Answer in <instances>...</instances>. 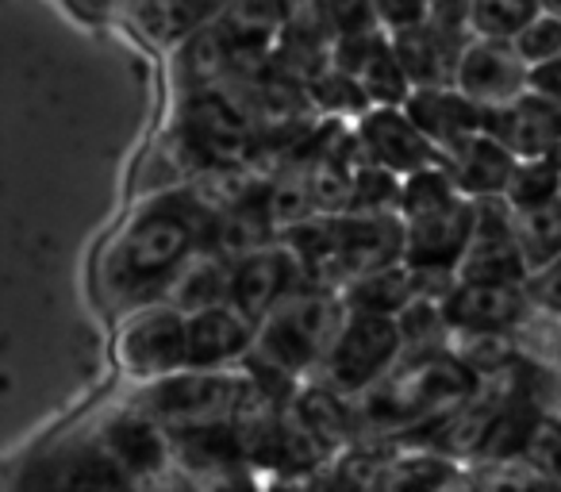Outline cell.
Here are the masks:
<instances>
[{"label": "cell", "mask_w": 561, "mask_h": 492, "mask_svg": "<svg viewBox=\"0 0 561 492\" xmlns=\"http://www.w3.org/2000/svg\"><path fill=\"white\" fill-rule=\"evenodd\" d=\"M216 216V208L188 193L158 196L124 227V234L108 251L104 262L108 293L116 300H127L135 312L147 305H162L188 262L211 247Z\"/></svg>", "instance_id": "6da1fadb"}, {"label": "cell", "mask_w": 561, "mask_h": 492, "mask_svg": "<svg viewBox=\"0 0 561 492\" xmlns=\"http://www.w3.org/2000/svg\"><path fill=\"white\" fill-rule=\"evenodd\" d=\"M346 316H351V308H346L343 293L305 285L280 300L270 312V320L257 328L254 362L270 366L273 374H280L297 389L308 381H320L323 366L343 335Z\"/></svg>", "instance_id": "7a4b0ae2"}, {"label": "cell", "mask_w": 561, "mask_h": 492, "mask_svg": "<svg viewBox=\"0 0 561 492\" xmlns=\"http://www.w3.org/2000/svg\"><path fill=\"white\" fill-rule=\"evenodd\" d=\"M257 404H270V400L257 392L247 369H231V374L185 369L170 381L147 385L131 408L154 420L170 438H178L193 435V431L239 427Z\"/></svg>", "instance_id": "3957f363"}, {"label": "cell", "mask_w": 561, "mask_h": 492, "mask_svg": "<svg viewBox=\"0 0 561 492\" xmlns=\"http://www.w3.org/2000/svg\"><path fill=\"white\" fill-rule=\"evenodd\" d=\"M12 492H139L127 469L108 450L101 427L70 435L27 458Z\"/></svg>", "instance_id": "277c9868"}, {"label": "cell", "mask_w": 561, "mask_h": 492, "mask_svg": "<svg viewBox=\"0 0 561 492\" xmlns=\"http://www.w3.org/2000/svg\"><path fill=\"white\" fill-rule=\"evenodd\" d=\"M404 358H408V346H404V335H400L397 320L351 312L343 323V335H339L335 351H331L328 366H323L320 381L331 385L339 397L358 404L377 385L389 381Z\"/></svg>", "instance_id": "5b68a950"}, {"label": "cell", "mask_w": 561, "mask_h": 492, "mask_svg": "<svg viewBox=\"0 0 561 492\" xmlns=\"http://www.w3.org/2000/svg\"><path fill=\"white\" fill-rule=\"evenodd\" d=\"M119 362L127 377L147 385L170 381L188 369V316L173 305H147L124 320Z\"/></svg>", "instance_id": "8992f818"}, {"label": "cell", "mask_w": 561, "mask_h": 492, "mask_svg": "<svg viewBox=\"0 0 561 492\" xmlns=\"http://www.w3.org/2000/svg\"><path fill=\"white\" fill-rule=\"evenodd\" d=\"M477 204L458 201L443 211L404 219V266L427 282H458L461 262L473 247Z\"/></svg>", "instance_id": "52a82bcc"}, {"label": "cell", "mask_w": 561, "mask_h": 492, "mask_svg": "<svg viewBox=\"0 0 561 492\" xmlns=\"http://www.w3.org/2000/svg\"><path fill=\"white\" fill-rule=\"evenodd\" d=\"M535 312L527 285H484L454 282L443 297V316L454 339H515L527 316Z\"/></svg>", "instance_id": "ba28073f"}, {"label": "cell", "mask_w": 561, "mask_h": 492, "mask_svg": "<svg viewBox=\"0 0 561 492\" xmlns=\"http://www.w3.org/2000/svg\"><path fill=\"white\" fill-rule=\"evenodd\" d=\"M351 131L362 158L400 181L415 178L423 170H435V165H446L438 147L415 127V119L404 108H369Z\"/></svg>", "instance_id": "9c48e42d"}, {"label": "cell", "mask_w": 561, "mask_h": 492, "mask_svg": "<svg viewBox=\"0 0 561 492\" xmlns=\"http://www.w3.org/2000/svg\"><path fill=\"white\" fill-rule=\"evenodd\" d=\"M305 285V270L285 242H273L265 251L231 262V308L247 316L254 328H262L273 308Z\"/></svg>", "instance_id": "30bf717a"}, {"label": "cell", "mask_w": 561, "mask_h": 492, "mask_svg": "<svg viewBox=\"0 0 561 492\" xmlns=\"http://www.w3.org/2000/svg\"><path fill=\"white\" fill-rule=\"evenodd\" d=\"M527 78H530V66L523 62L512 43L473 39L461 50L454 89H458L466 101H473L481 112H500V108H512V104H519L523 96H527Z\"/></svg>", "instance_id": "8fae6325"}, {"label": "cell", "mask_w": 561, "mask_h": 492, "mask_svg": "<svg viewBox=\"0 0 561 492\" xmlns=\"http://www.w3.org/2000/svg\"><path fill=\"white\" fill-rule=\"evenodd\" d=\"M404 262L400 216H339L335 219V289Z\"/></svg>", "instance_id": "7c38bea8"}, {"label": "cell", "mask_w": 561, "mask_h": 492, "mask_svg": "<svg viewBox=\"0 0 561 492\" xmlns=\"http://www.w3.org/2000/svg\"><path fill=\"white\" fill-rule=\"evenodd\" d=\"M185 142L211 165H239L254 147L250 116L219 89L196 93L185 108Z\"/></svg>", "instance_id": "4fadbf2b"}, {"label": "cell", "mask_w": 561, "mask_h": 492, "mask_svg": "<svg viewBox=\"0 0 561 492\" xmlns=\"http://www.w3.org/2000/svg\"><path fill=\"white\" fill-rule=\"evenodd\" d=\"M257 351V328L231 305L188 316V369L231 374L242 369Z\"/></svg>", "instance_id": "5bb4252c"}, {"label": "cell", "mask_w": 561, "mask_h": 492, "mask_svg": "<svg viewBox=\"0 0 561 492\" xmlns=\"http://www.w3.org/2000/svg\"><path fill=\"white\" fill-rule=\"evenodd\" d=\"M404 112L415 119L423 135L438 147V155L450 162L469 139L484 131V112L473 101L458 93V89H420L412 93V101L404 104Z\"/></svg>", "instance_id": "9a60e30c"}, {"label": "cell", "mask_w": 561, "mask_h": 492, "mask_svg": "<svg viewBox=\"0 0 561 492\" xmlns=\"http://www.w3.org/2000/svg\"><path fill=\"white\" fill-rule=\"evenodd\" d=\"M450 289H454V282H427V277H420L412 266L400 262V266L377 270V274L351 282L343 289V300H346L351 312L381 316V320H400L415 300H423V297L443 300Z\"/></svg>", "instance_id": "2e32d148"}, {"label": "cell", "mask_w": 561, "mask_h": 492, "mask_svg": "<svg viewBox=\"0 0 561 492\" xmlns=\"http://www.w3.org/2000/svg\"><path fill=\"white\" fill-rule=\"evenodd\" d=\"M293 415L300 420V427L328 450V458H339L354 446V438L362 435L358 404L346 397H339L331 385L308 381L293 397Z\"/></svg>", "instance_id": "e0dca14e"}, {"label": "cell", "mask_w": 561, "mask_h": 492, "mask_svg": "<svg viewBox=\"0 0 561 492\" xmlns=\"http://www.w3.org/2000/svg\"><path fill=\"white\" fill-rule=\"evenodd\" d=\"M446 165H450V178L458 185V193L473 204H484V201H504L507 188H512L515 170H519V158L504 142H496L492 135L481 131Z\"/></svg>", "instance_id": "ac0fdd59"}, {"label": "cell", "mask_w": 561, "mask_h": 492, "mask_svg": "<svg viewBox=\"0 0 561 492\" xmlns=\"http://www.w3.org/2000/svg\"><path fill=\"white\" fill-rule=\"evenodd\" d=\"M392 47H397V58H400V66H404L408 81H412L415 93H420V89H454L461 50H466L469 43L454 39L450 32H443V27L431 20V24L415 27V32L397 35Z\"/></svg>", "instance_id": "d6986e66"}, {"label": "cell", "mask_w": 561, "mask_h": 492, "mask_svg": "<svg viewBox=\"0 0 561 492\" xmlns=\"http://www.w3.org/2000/svg\"><path fill=\"white\" fill-rule=\"evenodd\" d=\"M165 305H173L185 316L208 312V308H219V305H231V262H227L216 247L201 251L193 262H188L185 274L173 282Z\"/></svg>", "instance_id": "ffe728a7"}, {"label": "cell", "mask_w": 561, "mask_h": 492, "mask_svg": "<svg viewBox=\"0 0 561 492\" xmlns=\"http://www.w3.org/2000/svg\"><path fill=\"white\" fill-rule=\"evenodd\" d=\"M265 188V211H270L273 227L285 239L297 227L312 224L320 211H316V196H312V173H308V158L300 162H285L270 181H262Z\"/></svg>", "instance_id": "44dd1931"}, {"label": "cell", "mask_w": 561, "mask_h": 492, "mask_svg": "<svg viewBox=\"0 0 561 492\" xmlns=\"http://www.w3.org/2000/svg\"><path fill=\"white\" fill-rule=\"evenodd\" d=\"M358 85L366 89L374 108H404V104L412 101L415 85L408 81L404 66H400V58H397V47H392V39L385 32L377 35L366 62H362Z\"/></svg>", "instance_id": "7402d4cb"}, {"label": "cell", "mask_w": 561, "mask_h": 492, "mask_svg": "<svg viewBox=\"0 0 561 492\" xmlns=\"http://www.w3.org/2000/svg\"><path fill=\"white\" fill-rule=\"evenodd\" d=\"M542 12V4L523 0H484L469 4V32L481 43H515L530 27V20Z\"/></svg>", "instance_id": "603a6c76"}, {"label": "cell", "mask_w": 561, "mask_h": 492, "mask_svg": "<svg viewBox=\"0 0 561 492\" xmlns=\"http://www.w3.org/2000/svg\"><path fill=\"white\" fill-rule=\"evenodd\" d=\"M504 201L512 204L515 216H527V211H538V208H546V204L561 201V170L550 158L519 162Z\"/></svg>", "instance_id": "cb8c5ba5"}, {"label": "cell", "mask_w": 561, "mask_h": 492, "mask_svg": "<svg viewBox=\"0 0 561 492\" xmlns=\"http://www.w3.org/2000/svg\"><path fill=\"white\" fill-rule=\"evenodd\" d=\"M519 247L530 274H538V270L561 259V201L519 216Z\"/></svg>", "instance_id": "d4e9b609"}, {"label": "cell", "mask_w": 561, "mask_h": 492, "mask_svg": "<svg viewBox=\"0 0 561 492\" xmlns=\"http://www.w3.org/2000/svg\"><path fill=\"white\" fill-rule=\"evenodd\" d=\"M458 201H466V196H461L458 185H454L450 165H435V170H423L404 181V193H400V219L431 216V211H443Z\"/></svg>", "instance_id": "484cf974"}, {"label": "cell", "mask_w": 561, "mask_h": 492, "mask_svg": "<svg viewBox=\"0 0 561 492\" xmlns=\"http://www.w3.org/2000/svg\"><path fill=\"white\" fill-rule=\"evenodd\" d=\"M512 47L519 50V58L530 70L546 62H558L561 58V4H542V12L530 20V27Z\"/></svg>", "instance_id": "4316f807"}, {"label": "cell", "mask_w": 561, "mask_h": 492, "mask_svg": "<svg viewBox=\"0 0 561 492\" xmlns=\"http://www.w3.org/2000/svg\"><path fill=\"white\" fill-rule=\"evenodd\" d=\"M527 297L535 312L550 316V320H561V259L550 262L546 270H538V274H530Z\"/></svg>", "instance_id": "83f0119b"}, {"label": "cell", "mask_w": 561, "mask_h": 492, "mask_svg": "<svg viewBox=\"0 0 561 492\" xmlns=\"http://www.w3.org/2000/svg\"><path fill=\"white\" fill-rule=\"evenodd\" d=\"M431 9H435V4H374L377 27H381L389 39H397V35H408V32H415V27L431 24Z\"/></svg>", "instance_id": "f1b7e54d"}, {"label": "cell", "mask_w": 561, "mask_h": 492, "mask_svg": "<svg viewBox=\"0 0 561 492\" xmlns=\"http://www.w3.org/2000/svg\"><path fill=\"white\" fill-rule=\"evenodd\" d=\"M527 96H535V101H542L561 112V58L558 62H546V66H535V70H530Z\"/></svg>", "instance_id": "f546056e"}, {"label": "cell", "mask_w": 561, "mask_h": 492, "mask_svg": "<svg viewBox=\"0 0 561 492\" xmlns=\"http://www.w3.org/2000/svg\"><path fill=\"white\" fill-rule=\"evenodd\" d=\"M262 492H312V484L293 481V477H265Z\"/></svg>", "instance_id": "4dcf8cb0"}, {"label": "cell", "mask_w": 561, "mask_h": 492, "mask_svg": "<svg viewBox=\"0 0 561 492\" xmlns=\"http://www.w3.org/2000/svg\"><path fill=\"white\" fill-rule=\"evenodd\" d=\"M150 492H204V489L185 477V481H165V484H158V489H150Z\"/></svg>", "instance_id": "1f68e13d"}, {"label": "cell", "mask_w": 561, "mask_h": 492, "mask_svg": "<svg viewBox=\"0 0 561 492\" xmlns=\"http://www.w3.org/2000/svg\"><path fill=\"white\" fill-rule=\"evenodd\" d=\"M446 492H469V489H461V484H454V489H446Z\"/></svg>", "instance_id": "d6a6232c"}]
</instances>
